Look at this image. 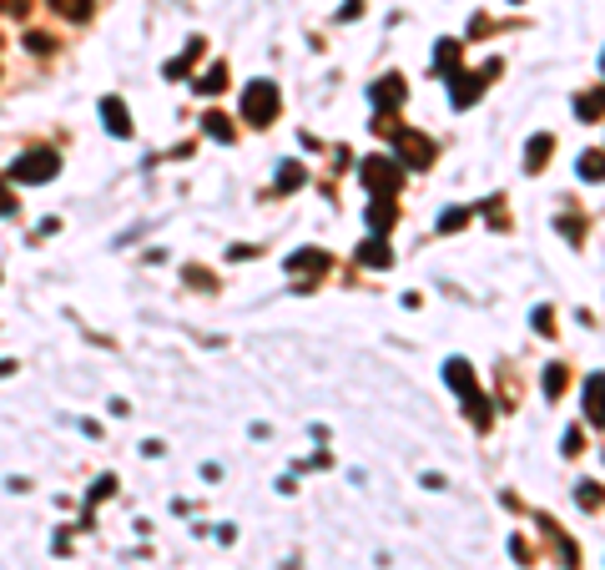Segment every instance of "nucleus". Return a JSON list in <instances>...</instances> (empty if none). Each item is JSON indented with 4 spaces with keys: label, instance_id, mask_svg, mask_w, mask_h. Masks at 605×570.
Here are the masks:
<instances>
[{
    "label": "nucleus",
    "instance_id": "obj_1",
    "mask_svg": "<svg viewBox=\"0 0 605 570\" xmlns=\"http://www.w3.org/2000/svg\"><path fill=\"white\" fill-rule=\"evenodd\" d=\"M373 131L394 141V162H399V167H414V172H424V167L434 162V151H439L429 137H424V131H414V127H399L394 117H379V121H373Z\"/></svg>",
    "mask_w": 605,
    "mask_h": 570
},
{
    "label": "nucleus",
    "instance_id": "obj_2",
    "mask_svg": "<svg viewBox=\"0 0 605 570\" xmlns=\"http://www.w3.org/2000/svg\"><path fill=\"white\" fill-rule=\"evenodd\" d=\"M444 379H449L454 394L465 399V409H469V420H475V430H489V424H495V414H489V399L479 394V384H475V369H469L465 359H449V363H444Z\"/></svg>",
    "mask_w": 605,
    "mask_h": 570
},
{
    "label": "nucleus",
    "instance_id": "obj_3",
    "mask_svg": "<svg viewBox=\"0 0 605 570\" xmlns=\"http://www.w3.org/2000/svg\"><path fill=\"white\" fill-rule=\"evenodd\" d=\"M56 172H61V157L51 147H31L25 157H15V162H11V182H21V187H41V182H51Z\"/></svg>",
    "mask_w": 605,
    "mask_h": 570
},
{
    "label": "nucleus",
    "instance_id": "obj_4",
    "mask_svg": "<svg viewBox=\"0 0 605 570\" xmlns=\"http://www.w3.org/2000/svg\"><path fill=\"white\" fill-rule=\"evenodd\" d=\"M278 106H283L278 86H273V82H253L243 92V121H247V127H273V121H278Z\"/></svg>",
    "mask_w": 605,
    "mask_h": 570
},
{
    "label": "nucleus",
    "instance_id": "obj_5",
    "mask_svg": "<svg viewBox=\"0 0 605 570\" xmlns=\"http://www.w3.org/2000/svg\"><path fill=\"white\" fill-rule=\"evenodd\" d=\"M359 177H363V187H369L373 198H394L399 187H404V167H399L394 157H363Z\"/></svg>",
    "mask_w": 605,
    "mask_h": 570
},
{
    "label": "nucleus",
    "instance_id": "obj_6",
    "mask_svg": "<svg viewBox=\"0 0 605 570\" xmlns=\"http://www.w3.org/2000/svg\"><path fill=\"white\" fill-rule=\"evenodd\" d=\"M500 71H504V61H485L479 71H454V76H449V82H454V106H459V111L475 106L479 96H485V86L495 82Z\"/></svg>",
    "mask_w": 605,
    "mask_h": 570
},
{
    "label": "nucleus",
    "instance_id": "obj_7",
    "mask_svg": "<svg viewBox=\"0 0 605 570\" xmlns=\"http://www.w3.org/2000/svg\"><path fill=\"white\" fill-rule=\"evenodd\" d=\"M328 268H333V257L318 253V247H302V253L288 257V273H302V278H323Z\"/></svg>",
    "mask_w": 605,
    "mask_h": 570
},
{
    "label": "nucleus",
    "instance_id": "obj_8",
    "mask_svg": "<svg viewBox=\"0 0 605 570\" xmlns=\"http://www.w3.org/2000/svg\"><path fill=\"white\" fill-rule=\"evenodd\" d=\"M101 121L111 137H121V141L131 137V117H127V101H121V96H101Z\"/></svg>",
    "mask_w": 605,
    "mask_h": 570
},
{
    "label": "nucleus",
    "instance_id": "obj_9",
    "mask_svg": "<svg viewBox=\"0 0 605 570\" xmlns=\"http://www.w3.org/2000/svg\"><path fill=\"white\" fill-rule=\"evenodd\" d=\"M202 51H207V41H202V35H192V41H187V51H182V56H172V61H167V66H162V76H167V82H177V76H187V71L197 66V56H202Z\"/></svg>",
    "mask_w": 605,
    "mask_h": 570
},
{
    "label": "nucleus",
    "instance_id": "obj_10",
    "mask_svg": "<svg viewBox=\"0 0 605 570\" xmlns=\"http://www.w3.org/2000/svg\"><path fill=\"white\" fill-rule=\"evenodd\" d=\"M359 263L363 268H394V247H389L384 237H369V243L359 247Z\"/></svg>",
    "mask_w": 605,
    "mask_h": 570
},
{
    "label": "nucleus",
    "instance_id": "obj_11",
    "mask_svg": "<svg viewBox=\"0 0 605 570\" xmlns=\"http://www.w3.org/2000/svg\"><path fill=\"white\" fill-rule=\"evenodd\" d=\"M550 151H555V137H550V131L530 137V147H524V172H540V167L550 162Z\"/></svg>",
    "mask_w": 605,
    "mask_h": 570
},
{
    "label": "nucleus",
    "instance_id": "obj_12",
    "mask_svg": "<svg viewBox=\"0 0 605 570\" xmlns=\"http://www.w3.org/2000/svg\"><path fill=\"white\" fill-rule=\"evenodd\" d=\"M373 106H384V111L404 106V76H384V82L373 86Z\"/></svg>",
    "mask_w": 605,
    "mask_h": 570
},
{
    "label": "nucleus",
    "instance_id": "obj_13",
    "mask_svg": "<svg viewBox=\"0 0 605 570\" xmlns=\"http://www.w3.org/2000/svg\"><path fill=\"white\" fill-rule=\"evenodd\" d=\"M51 11L61 15V21H76V25H86L96 15V0H51Z\"/></svg>",
    "mask_w": 605,
    "mask_h": 570
},
{
    "label": "nucleus",
    "instance_id": "obj_14",
    "mask_svg": "<svg viewBox=\"0 0 605 570\" xmlns=\"http://www.w3.org/2000/svg\"><path fill=\"white\" fill-rule=\"evenodd\" d=\"M394 222H399L394 202H384V198H373V202H369V227H373V237H379V233H389Z\"/></svg>",
    "mask_w": 605,
    "mask_h": 570
},
{
    "label": "nucleus",
    "instance_id": "obj_15",
    "mask_svg": "<svg viewBox=\"0 0 605 570\" xmlns=\"http://www.w3.org/2000/svg\"><path fill=\"white\" fill-rule=\"evenodd\" d=\"M197 92H202V96H217V92H227V61H217V66H207V71H202Z\"/></svg>",
    "mask_w": 605,
    "mask_h": 570
},
{
    "label": "nucleus",
    "instance_id": "obj_16",
    "mask_svg": "<svg viewBox=\"0 0 605 570\" xmlns=\"http://www.w3.org/2000/svg\"><path fill=\"white\" fill-rule=\"evenodd\" d=\"M202 131H207L212 141H222V147H227V141L237 137V131H233V121L222 117V111H207V117H202Z\"/></svg>",
    "mask_w": 605,
    "mask_h": 570
},
{
    "label": "nucleus",
    "instance_id": "obj_17",
    "mask_svg": "<svg viewBox=\"0 0 605 570\" xmlns=\"http://www.w3.org/2000/svg\"><path fill=\"white\" fill-rule=\"evenodd\" d=\"M585 420L600 430V373H585Z\"/></svg>",
    "mask_w": 605,
    "mask_h": 570
},
{
    "label": "nucleus",
    "instance_id": "obj_18",
    "mask_svg": "<svg viewBox=\"0 0 605 570\" xmlns=\"http://www.w3.org/2000/svg\"><path fill=\"white\" fill-rule=\"evenodd\" d=\"M454 61H459V41H449V35H444L439 51H434V71H439V76H454Z\"/></svg>",
    "mask_w": 605,
    "mask_h": 570
},
{
    "label": "nucleus",
    "instance_id": "obj_19",
    "mask_svg": "<svg viewBox=\"0 0 605 570\" xmlns=\"http://www.w3.org/2000/svg\"><path fill=\"white\" fill-rule=\"evenodd\" d=\"M293 187H302V162H283V172H278V182H273V192H293Z\"/></svg>",
    "mask_w": 605,
    "mask_h": 570
},
{
    "label": "nucleus",
    "instance_id": "obj_20",
    "mask_svg": "<svg viewBox=\"0 0 605 570\" xmlns=\"http://www.w3.org/2000/svg\"><path fill=\"white\" fill-rule=\"evenodd\" d=\"M575 111H581V121H591V127H595V121H600V86H591V92L575 101Z\"/></svg>",
    "mask_w": 605,
    "mask_h": 570
},
{
    "label": "nucleus",
    "instance_id": "obj_21",
    "mask_svg": "<svg viewBox=\"0 0 605 570\" xmlns=\"http://www.w3.org/2000/svg\"><path fill=\"white\" fill-rule=\"evenodd\" d=\"M469 217H475L469 208H449V212L439 217V233H459V227H469Z\"/></svg>",
    "mask_w": 605,
    "mask_h": 570
},
{
    "label": "nucleus",
    "instance_id": "obj_22",
    "mask_svg": "<svg viewBox=\"0 0 605 570\" xmlns=\"http://www.w3.org/2000/svg\"><path fill=\"white\" fill-rule=\"evenodd\" d=\"M575 500H581L585 510H600V489H595V479H585V485L575 489Z\"/></svg>",
    "mask_w": 605,
    "mask_h": 570
},
{
    "label": "nucleus",
    "instance_id": "obj_23",
    "mask_svg": "<svg viewBox=\"0 0 605 570\" xmlns=\"http://www.w3.org/2000/svg\"><path fill=\"white\" fill-rule=\"evenodd\" d=\"M581 177L585 182H600V151H585L581 157Z\"/></svg>",
    "mask_w": 605,
    "mask_h": 570
},
{
    "label": "nucleus",
    "instance_id": "obj_24",
    "mask_svg": "<svg viewBox=\"0 0 605 570\" xmlns=\"http://www.w3.org/2000/svg\"><path fill=\"white\" fill-rule=\"evenodd\" d=\"M565 379H571V373L560 369V363H550V373H545V394H550V399H555V394H560V389H565Z\"/></svg>",
    "mask_w": 605,
    "mask_h": 570
},
{
    "label": "nucleus",
    "instance_id": "obj_25",
    "mask_svg": "<svg viewBox=\"0 0 605 570\" xmlns=\"http://www.w3.org/2000/svg\"><path fill=\"white\" fill-rule=\"evenodd\" d=\"M25 46H31L35 56H46V51H51V35L46 31H31V35H25Z\"/></svg>",
    "mask_w": 605,
    "mask_h": 570
},
{
    "label": "nucleus",
    "instance_id": "obj_26",
    "mask_svg": "<svg viewBox=\"0 0 605 570\" xmlns=\"http://www.w3.org/2000/svg\"><path fill=\"white\" fill-rule=\"evenodd\" d=\"M111 489H117V479H111V475H101V479H96V485H91V505H96V500H106Z\"/></svg>",
    "mask_w": 605,
    "mask_h": 570
},
{
    "label": "nucleus",
    "instance_id": "obj_27",
    "mask_svg": "<svg viewBox=\"0 0 605 570\" xmlns=\"http://www.w3.org/2000/svg\"><path fill=\"white\" fill-rule=\"evenodd\" d=\"M0 11H5V15H25V11H31V0H0Z\"/></svg>",
    "mask_w": 605,
    "mask_h": 570
},
{
    "label": "nucleus",
    "instance_id": "obj_28",
    "mask_svg": "<svg viewBox=\"0 0 605 570\" xmlns=\"http://www.w3.org/2000/svg\"><path fill=\"white\" fill-rule=\"evenodd\" d=\"M550 318H555L550 308H535V328H540V333H555V324H550Z\"/></svg>",
    "mask_w": 605,
    "mask_h": 570
},
{
    "label": "nucleus",
    "instance_id": "obj_29",
    "mask_svg": "<svg viewBox=\"0 0 605 570\" xmlns=\"http://www.w3.org/2000/svg\"><path fill=\"white\" fill-rule=\"evenodd\" d=\"M560 233H565V237H581L585 222H581V217H565V222H560Z\"/></svg>",
    "mask_w": 605,
    "mask_h": 570
},
{
    "label": "nucleus",
    "instance_id": "obj_30",
    "mask_svg": "<svg viewBox=\"0 0 605 570\" xmlns=\"http://www.w3.org/2000/svg\"><path fill=\"white\" fill-rule=\"evenodd\" d=\"M565 454H581V430H565V444H560Z\"/></svg>",
    "mask_w": 605,
    "mask_h": 570
},
{
    "label": "nucleus",
    "instance_id": "obj_31",
    "mask_svg": "<svg viewBox=\"0 0 605 570\" xmlns=\"http://www.w3.org/2000/svg\"><path fill=\"white\" fill-rule=\"evenodd\" d=\"M5 212H15V198H11V187L0 182V217H5Z\"/></svg>",
    "mask_w": 605,
    "mask_h": 570
},
{
    "label": "nucleus",
    "instance_id": "obj_32",
    "mask_svg": "<svg viewBox=\"0 0 605 570\" xmlns=\"http://www.w3.org/2000/svg\"><path fill=\"white\" fill-rule=\"evenodd\" d=\"M338 15H343V21H353V15H363V0H349V5H343V11H338Z\"/></svg>",
    "mask_w": 605,
    "mask_h": 570
},
{
    "label": "nucleus",
    "instance_id": "obj_33",
    "mask_svg": "<svg viewBox=\"0 0 605 570\" xmlns=\"http://www.w3.org/2000/svg\"><path fill=\"white\" fill-rule=\"evenodd\" d=\"M514 5H520V0H514Z\"/></svg>",
    "mask_w": 605,
    "mask_h": 570
}]
</instances>
